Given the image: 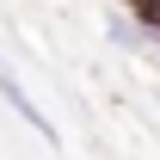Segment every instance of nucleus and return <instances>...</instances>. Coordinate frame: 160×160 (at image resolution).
<instances>
[{
	"mask_svg": "<svg viewBox=\"0 0 160 160\" xmlns=\"http://www.w3.org/2000/svg\"><path fill=\"white\" fill-rule=\"evenodd\" d=\"M154 43H160V37H154Z\"/></svg>",
	"mask_w": 160,
	"mask_h": 160,
	"instance_id": "nucleus-3",
	"label": "nucleus"
},
{
	"mask_svg": "<svg viewBox=\"0 0 160 160\" xmlns=\"http://www.w3.org/2000/svg\"><path fill=\"white\" fill-rule=\"evenodd\" d=\"M129 12L142 19V31H154V37H160V0H129Z\"/></svg>",
	"mask_w": 160,
	"mask_h": 160,
	"instance_id": "nucleus-2",
	"label": "nucleus"
},
{
	"mask_svg": "<svg viewBox=\"0 0 160 160\" xmlns=\"http://www.w3.org/2000/svg\"><path fill=\"white\" fill-rule=\"evenodd\" d=\"M0 99L12 105V111H19V117L31 123V129H37L43 142H56V129H49V117H43L37 105H31V92H25V86H19V80H12V74H6V68H0Z\"/></svg>",
	"mask_w": 160,
	"mask_h": 160,
	"instance_id": "nucleus-1",
	"label": "nucleus"
}]
</instances>
